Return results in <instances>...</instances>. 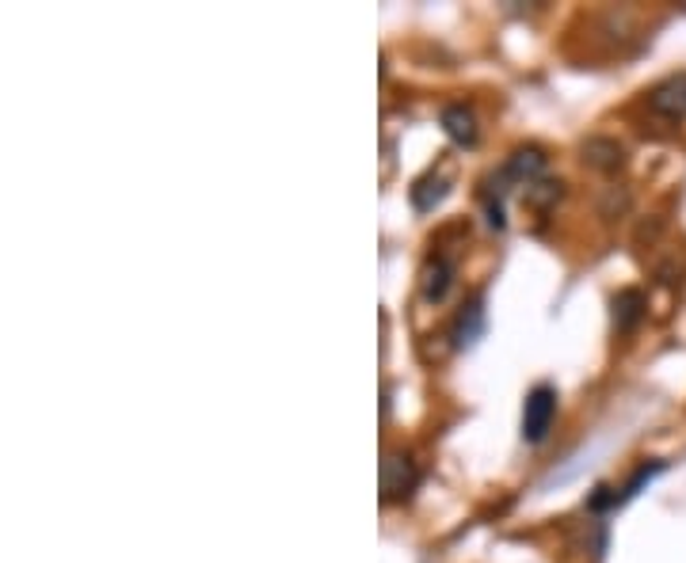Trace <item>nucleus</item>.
Wrapping results in <instances>:
<instances>
[{
    "instance_id": "nucleus-1",
    "label": "nucleus",
    "mask_w": 686,
    "mask_h": 563,
    "mask_svg": "<svg viewBox=\"0 0 686 563\" xmlns=\"http://www.w3.org/2000/svg\"><path fill=\"white\" fill-rule=\"evenodd\" d=\"M557 419V389L554 384H534L523 404V442L538 445L549 438V426Z\"/></svg>"
},
{
    "instance_id": "nucleus-2",
    "label": "nucleus",
    "mask_w": 686,
    "mask_h": 563,
    "mask_svg": "<svg viewBox=\"0 0 686 563\" xmlns=\"http://www.w3.org/2000/svg\"><path fill=\"white\" fill-rule=\"evenodd\" d=\"M648 111L667 122H686V73H672V77H664L660 84H653V92H648Z\"/></svg>"
},
{
    "instance_id": "nucleus-3",
    "label": "nucleus",
    "mask_w": 686,
    "mask_h": 563,
    "mask_svg": "<svg viewBox=\"0 0 686 563\" xmlns=\"http://www.w3.org/2000/svg\"><path fill=\"white\" fill-rule=\"evenodd\" d=\"M546 168H549L546 149H541V145H519L511 157H507V164H504L500 175H504V180H511V183L534 187V183L546 180Z\"/></svg>"
},
{
    "instance_id": "nucleus-4",
    "label": "nucleus",
    "mask_w": 686,
    "mask_h": 563,
    "mask_svg": "<svg viewBox=\"0 0 686 563\" xmlns=\"http://www.w3.org/2000/svg\"><path fill=\"white\" fill-rule=\"evenodd\" d=\"M420 484V472L408 453H386L381 461V495L386 499H408L412 487Z\"/></svg>"
},
{
    "instance_id": "nucleus-5",
    "label": "nucleus",
    "mask_w": 686,
    "mask_h": 563,
    "mask_svg": "<svg viewBox=\"0 0 686 563\" xmlns=\"http://www.w3.org/2000/svg\"><path fill=\"white\" fill-rule=\"evenodd\" d=\"M454 285V263L447 255H427L424 267H420V293L427 305H439V301H447Z\"/></svg>"
},
{
    "instance_id": "nucleus-6",
    "label": "nucleus",
    "mask_w": 686,
    "mask_h": 563,
    "mask_svg": "<svg viewBox=\"0 0 686 563\" xmlns=\"http://www.w3.org/2000/svg\"><path fill=\"white\" fill-rule=\"evenodd\" d=\"M645 312H648L645 290H637V285H626V290L614 293V301H610V316H614V328H618L622 335L634 332L640 320H645Z\"/></svg>"
},
{
    "instance_id": "nucleus-7",
    "label": "nucleus",
    "mask_w": 686,
    "mask_h": 563,
    "mask_svg": "<svg viewBox=\"0 0 686 563\" xmlns=\"http://www.w3.org/2000/svg\"><path fill=\"white\" fill-rule=\"evenodd\" d=\"M480 335H485V301L474 298L469 305L458 309V316H454L450 343L458 346V351H466V346H474Z\"/></svg>"
},
{
    "instance_id": "nucleus-8",
    "label": "nucleus",
    "mask_w": 686,
    "mask_h": 563,
    "mask_svg": "<svg viewBox=\"0 0 686 563\" xmlns=\"http://www.w3.org/2000/svg\"><path fill=\"white\" fill-rule=\"evenodd\" d=\"M443 130H447V138L454 141V145H461V149L477 145V119L466 103L443 107Z\"/></svg>"
},
{
    "instance_id": "nucleus-9",
    "label": "nucleus",
    "mask_w": 686,
    "mask_h": 563,
    "mask_svg": "<svg viewBox=\"0 0 686 563\" xmlns=\"http://www.w3.org/2000/svg\"><path fill=\"white\" fill-rule=\"evenodd\" d=\"M584 160L599 172H618L626 164V145H618L614 138H587L584 141Z\"/></svg>"
},
{
    "instance_id": "nucleus-10",
    "label": "nucleus",
    "mask_w": 686,
    "mask_h": 563,
    "mask_svg": "<svg viewBox=\"0 0 686 563\" xmlns=\"http://www.w3.org/2000/svg\"><path fill=\"white\" fill-rule=\"evenodd\" d=\"M447 194H450V180H447L443 172L420 175V180L412 183V205H416V213H431L435 205L447 199Z\"/></svg>"
},
{
    "instance_id": "nucleus-11",
    "label": "nucleus",
    "mask_w": 686,
    "mask_h": 563,
    "mask_svg": "<svg viewBox=\"0 0 686 563\" xmlns=\"http://www.w3.org/2000/svg\"><path fill=\"white\" fill-rule=\"evenodd\" d=\"M667 469V464L664 461H653V464H640V469L634 472V476H629V484L626 487H622L618 491V506L622 503H629V499H634V495H640V487H648V484H653V480L656 476H660V472Z\"/></svg>"
},
{
    "instance_id": "nucleus-12",
    "label": "nucleus",
    "mask_w": 686,
    "mask_h": 563,
    "mask_svg": "<svg viewBox=\"0 0 686 563\" xmlns=\"http://www.w3.org/2000/svg\"><path fill=\"white\" fill-rule=\"evenodd\" d=\"M527 199H530L534 205H554V202L560 199V183H554V180L534 183V187H527Z\"/></svg>"
}]
</instances>
